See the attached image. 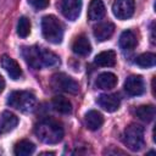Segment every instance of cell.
Here are the masks:
<instances>
[{"label": "cell", "instance_id": "obj_1", "mask_svg": "<svg viewBox=\"0 0 156 156\" xmlns=\"http://www.w3.org/2000/svg\"><path fill=\"white\" fill-rule=\"evenodd\" d=\"M34 132L38 139L45 144H57L62 140L65 134L62 126L51 118H45L37 123Z\"/></svg>", "mask_w": 156, "mask_h": 156}, {"label": "cell", "instance_id": "obj_2", "mask_svg": "<svg viewBox=\"0 0 156 156\" xmlns=\"http://www.w3.org/2000/svg\"><path fill=\"white\" fill-rule=\"evenodd\" d=\"M7 105L23 113H30L35 108L37 99L30 91L16 90L7 96Z\"/></svg>", "mask_w": 156, "mask_h": 156}, {"label": "cell", "instance_id": "obj_3", "mask_svg": "<svg viewBox=\"0 0 156 156\" xmlns=\"http://www.w3.org/2000/svg\"><path fill=\"white\" fill-rule=\"evenodd\" d=\"M41 33L43 37L51 44H60L63 39V27L61 22L52 15L43 17Z\"/></svg>", "mask_w": 156, "mask_h": 156}, {"label": "cell", "instance_id": "obj_4", "mask_svg": "<svg viewBox=\"0 0 156 156\" xmlns=\"http://www.w3.org/2000/svg\"><path fill=\"white\" fill-rule=\"evenodd\" d=\"M123 143L132 151H139L144 146V128L136 123L129 124L123 132Z\"/></svg>", "mask_w": 156, "mask_h": 156}, {"label": "cell", "instance_id": "obj_5", "mask_svg": "<svg viewBox=\"0 0 156 156\" xmlns=\"http://www.w3.org/2000/svg\"><path fill=\"white\" fill-rule=\"evenodd\" d=\"M50 84L55 90H60L69 94H77L79 91L78 83L66 73H55L51 77Z\"/></svg>", "mask_w": 156, "mask_h": 156}, {"label": "cell", "instance_id": "obj_6", "mask_svg": "<svg viewBox=\"0 0 156 156\" xmlns=\"http://www.w3.org/2000/svg\"><path fill=\"white\" fill-rule=\"evenodd\" d=\"M57 7L62 16L68 21H76L82 10V0H60Z\"/></svg>", "mask_w": 156, "mask_h": 156}, {"label": "cell", "instance_id": "obj_7", "mask_svg": "<svg viewBox=\"0 0 156 156\" xmlns=\"http://www.w3.org/2000/svg\"><path fill=\"white\" fill-rule=\"evenodd\" d=\"M135 9L134 0H115L112 4V12L118 20H128L133 16Z\"/></svg>", "mask_w": 156, "mask_h": 156}, {"label": "cell", "instance_id": "obj_8", "mask_svg": "<svg viewBox=\"0 0 156 156\" xmlns=\"http://www.w3.org/2000/svg\"><path fill=\"white\" fill-rule=\"evenodd\" d=\"M22 56L24 57L26 62L35 68V69H40L43 68L41 65V48L33 45V46H24L22 48Z\"/></svg>", "mask_w": 156, "mask_h": 156}, {"label": "cell", "instance_id": "obj_9", "mask_svg": "<svg viewBox=\"0 0 156 156\" xmlns=\"http://www.w3.org/2000/svg\"><path fill=\"white\" fill-rule=\"evenodd\" d=\"M124 90L129 96H139L145 91V83L140 76H129L124 82Z\"/></svg>", "mask_w": 156, "mask_h": 156}, {"label": "cell", "instance_id": "obj_10", "mask_svg": "<svg viewBox=\"0 0 156 156\" xmlns=\"http://www.w3.org/2000/svg\"><path fill=\"white\" fill-rule=\"evenodd\" d=\"M0 63H1L2 68L7 72V74L10 76L11 79L17 80L22 77V69H21L20 65L17 63V61H15L12 57H10L7 55H2Z\"/></svg>", "mask_w": 156, "mask_h": 156}, {"label": "cell", "instance_id": "obj_11", "mask_svg": "<svg viewBox=\"0 0 156 156\" xmlns=\"http://www.w3.org/2000/svg\"><path fill=\"white\" fill-rule=\"evenodd\" d=\"M17 124H18V117L10 111H4L0 115V135L10 133L17 127Z\"/></svg>", "mask_w": 156, "mask_h": 156}, {"label": "cell", "instance_id": "obj_12", "mask_svg": "<svg viewBox=\"0 0 156 156\" xmlns=\"http://www.w3.org/2000/svg\"><path fill=\"white\" fill-rule=\"evenodd\" d=\"M98 104L107 112H115L119 108L121 101L116 94H102L98 98Z\"/></svg>", "mask_w": 156, "mask_h": 156}, {"label": "cell", "instance_id": "obj_13", "mask_svg": "<svg viewBox=\"0 0 156 156\" xmlns=\"http://www.w3.org/2000/svg\"><path fill=\"white\" fill-rule=\"evenodd\" d=\"M72 50H73V52H74L76 55H79V56H88V55L91 52V45H90L89 39H88L84 34L78 35V37L73 40Z\"/></svg>", "mask_w": 156, "mask_h": 156}, {"label": "cell", "instance_id": "obj_14", "mask_svg": "<svg viewBox=\"0 0 156 156\" xmlns=\"http://www.w3.org/2000/svg\"><path fill=\"white\" fill-rule=\"evenodd\" d=\"M117 76L111 72H102L96 78V87L102 90H110L113 89L117 85Z\"/></svg>", "mask_w": 156, "mask_h": 156}, {"label": "cell", "instance_id": "obj_15", "mask_svg": "<svg viewBox=\"0 0 156 156\" xmlns=\"http://www.w3.org/2000/svg\"><path fill=\"white\" fill-rule=\"evenodd\" d=\"M113 32H115L113 23H111V22H102V23H99L94 28V37L99 41H105V40L110 39L112 37Z\"/></svg>", "mask_w": 156, "mask_h": 156}, {"label": "cell", "instance_id": "obj_16", "mask_svg": "<svg viewBox=\"0 0 156 156\" xmlns=\"http://www.w3.org/2000/svg\"><path fill=\"white\" fill-rule=\"evenodd\" d=\"M84 123H85V126H87L88 129H90V130H98L102 126V123H104V117H102V115L99 111L90 110L84 116Z\"/></svg>", "mask_w": 156, "mask_h": 156}, {"label": "cell", "instance_id": "obj_17", "mask_svg": "<svg viewBox=\"0 0 156 156\" xmlns=\"http://www.w3.org/2000/svg\"><path fill=\"white\" fill-rule=\"evenodd\" d=\"M105 16V5L102 0H91L88 7V18L90 21H99Z\"/></svg>", "mask_w": 156, "mask_h": 156}, {"label": "cell", "instance_id": "obj_18", "mask_svg": "<svg viewBox=\"0 0 156 156\" xmlns=\"http://www.w3.org/2000/svg\"><path fill=\"white\" fill-rule=\"evenodd\" d=\"M136 37L135 34L127 29L124 32H122L121 37H119V48L123 50V51H132L135 46H136Z\"/></svg>", "mask_w": 156, "mask_h": 156}, {"label": "cell", "instance_id": "obj_19", "mask_svg": "<svg viewBox=\"0 0 156 156\" xmlns=\"http://www.w3.org/2000/svg\"><path fill=\"white\" fill-rule=\"evenodd\" d=\"M94 62L101 67H112L116 65V52L113 50L102 51L95 56Z\"/></svg>", "mask_w": 156, "mask_h": 156}, {"label": "cell", "instance_id": "obj_20", "mask_svg": "<svg viewBox=\"0 0 156 156\" xmlns=\"http://www.w3.org/2000/svg\"><path fill=\"white\" fill-rule=\"evenodd\" d=\"M52 107L62 115H68L72 112V102L62 95H57L52 99Z\"/></svg>", "mask_w": 156, "mask_h": 156}, {"label": "cell", "instance_id": "obj_21", "mask_svg": "<svg viewBox=\"0 0 156 156\" xmlns=\"http://www.w3.org/2000/svg\"><path fill=\"white\" fill-rule=\"evenodd\" d=\"M35 150V145L29 140H21L15 145L13 154L17 156H28L32 155Z\"/></svg>", "mask_w": 156, "mask_h": 156}, {"label": "cell", "instance_id": "obj_22", "mask_svg": "<svg viewBox=\"0 0 156 156\" xmlns=\"http://www.w3.org/2000/svg\"><path fill=\"white\" fill-rule=\"evenodd\" d=\"M135 116L144 121V122H151L155 117V107L152 105H143V106H139L136 110H135Z\"/></svg>", "mask_w": 156, "mask_h": 156}, {"label": "cell", "instance_id": "obj_23", "mask_svg": "<svg viewBox=\"0 0 156 156\" xmlns=\"http://www.w3.org/2000/svg\"><path fill=\"white\" fill-rule=\"evenodd\" d=\"M60 63V58L52 51L45 50L41 48V65L43 67H54Z\"/></svg>", "mask_w": 156, "mask_h": 156}, {"label": "cell", "instance_id": "obj_24", "mask_svg": "<svg viewBox=\"0 0 156 156\" xmlns=\"http://www.w3.org/2000/svg\"><path fill=\"white\" fill-rule=\"evenodd\" d=\"M155 62H156V56L155 54L152 52H145V54H141L136 57L135 60V63L141 67V68H150V67H154L155 66Z\"/></svg>", "mask_w": 156, "mask_h": 156}, {"label": "cell", "instance_id": "obj_25", "mask_svg": "<svg viewBox=\"0 0 156 156\" xmlns=\"http://www.w3.org/2000/svg\"><path fill=\"white\" fill-rule=\"evenodd\" d=\"M29 33H30V21L26 16L20 17L17 23V34L21 38H27Z\"/></svg>", "mask_w": 156, "mask_h": 156}, {"label": "cell", "instance_id": "obj_26", "mask_svg": "<svg viewBox=\"0 0 156 156\" xmlns=\"http://www.w3.org/2000/svg\"><path fill=\"white\" fill-rule=\"evenodd\" d=\"M28 1L35 10H43L49 5V0H28Z\"/></svg>", "mask_w": 156, "mask_h": 156}, {"label": "cell", "instance_id": "obj_27", "mask_svg": "<svg viewBox=\"0 0 156 156\" xmlns=\"http://www.w3.org/2000/svg\"><path fill=\"white\" fill-rule=\"evenodd\" d=\"M4 88H5V79H4V77L0 74V93H2Z\"/></svg>", "mask_w": 156, "mask_h": 156}]
</instances>
